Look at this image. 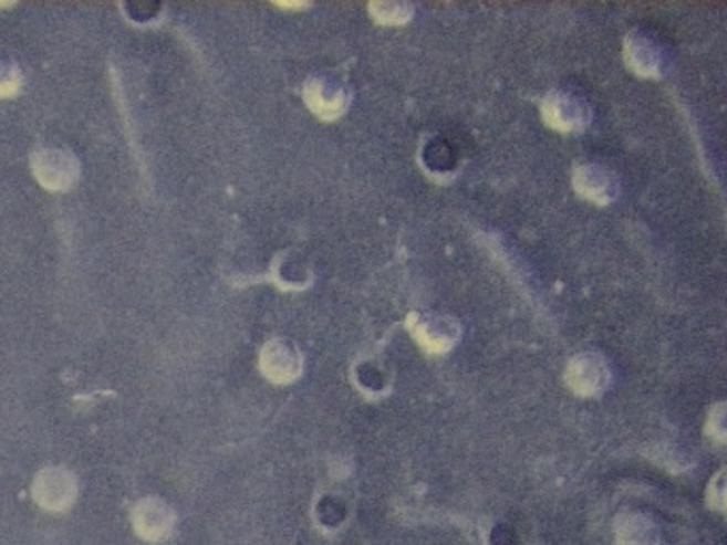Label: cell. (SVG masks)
<instances>
[{
	"label": "cell",
	"mask_w": 727,
	"mask_h": 545,
	"mask_svg": "<svg viewBox=\"0 0 727 545\" xmlns=\"http://www.w3.org/2000/svg\"><path fill=\"white\" fill-rule=\"evenodd\" d=\"M724 402H719L717 407L710 409V416H708V437L717 441V446H724L726 441V411H724Z\"/></svg>",
	"instance_id": "cell-17"
},
{
	"label": "cell",
	"mask_w": 727,
	"mask_h": 545,
	"mask_svg": "<svg viewBox=\"0 0 727 545\" xmlns=\"http://www.w3.org/2000/svg\"><path fill=\"white\" fill-rule=\"evenodd\" d=\"M303 101L312 114L331 122L349 112L352 90L346 80L335 73H316L303 86Z\"/></svg>",
	"instance_id": "cell-2"
},
{
	"label": "cell",
	"mask_w": 727,
	"mask_h": 545,
	"mask_svg": "<svg viewBox=\"0 0 727 545\" xmlns=\"http://www.w3.org/2000/svg\"><path fill=\"white\" fill-rule=\"evenodd\" d=\"M370 13L374 15V20L380 24H406L414 15V4L409 2H395V0H386V2H370Z\"/></svg>",
	"instance_id": "cell-15"
},
{
	"label": "cell",
	"mask_w": 727,
	"mask_h": 545,
	"mask_svg": "<svg viewBox=\"0 0 727 545\" xmlns=\"http://www.w3.org/2000/svg\"><path fill=\"white\" fill-rule=\"evenodd\" d=\"M32 494L39 507L52 514H62L77 499V480L64 467H48L37 473Z\"/></svg>",
	"instance_id": "cell-6"
},
{
	"label": "cell",
	"mask_w": 727,
	"mask_h": 545,
	"mask_svg": "<svg viewBox=\"0 0 727 545\" xmlns=\"http://www.w3.org/2000/svg\"><path fill=\"white\" fill-rule=\"evenodd\" d=\"M540 109H542V117H544L547 126H551L559 133H581L593 119V112H591L589 103L582 98L579 92L568 90V87L551 90L542 98Z\"/></svg>",
	"instance_id": "cell-3"
},
{
	"label": "cell",
	"mask_w": 727,
	"mask_h": 545,
	"mask_svg": "<svg viewBox=\"0 0 727 545\" xmlns=\"http://www.w3.org/2000/svg\"><path fill=\"white\" fill-rule=\"evenodd\" d=\"M133 526L135 533L149 544L165 542L174 533L175 512L163 499L147 496L133 510Z\"/></svg>",
	"instance_id": "cell-10"
},
{
	"label": "cell",
	"mask_w": 727,
	"mask_h": 545,
	"mask_svg": "<svg viewBox=\"0 0 727 545\" xmlns=\"http://www.w3.org/2000/svg\"><path fill=\"white\" fill-rule=\"evenodd\" d=\"M724 471H719L715 475V480L708 486V505H713L717 512L726 510V480H724Z\"/></svg>",
	"instance_id": "cell-18"
},
{
	"label": "cell",
	"mask_w": 727,
	"mask_h": 545,
	"mask_svg": "<svg viewBox=\"0 0 727 545\" xmlns=\"http://www.w3.org/2000/svg\"><path fill=\"white\" fill-rule=\"evenodd\" d=\"M407 331L429 354H446L461 342L464 328L457 317L437 312H414L407 316Z\"/></svg>",
	"instance_id": "cell-1"
},
{
	"label": "cell",
	"mask_w": 727,
	"mask_h": 545,
	"mask_svg": "<svg viewBox=\"0 0 727 545\" xmlns=\"http://www.w3.org/2000/svg\"><path fill=\"white\" fill-rule=\"evenodd\" d=\"M32 171L43 188L64 192L75 186L80 177V163L66 149L41 147L32 154Z\"/></svg>",
	"instance_id": "cell-5"
},
{
	"label": "cell",
	"mask_w": 727,
	"mask_h": 545,
	"mask_svg": "<svg viewBox=\"0 0 727 545\" xmlns=\"http://www.w3.org/2000/svg\"><path fill=\"white\" fill-rule=\"evenodd\" d=\"M273 280L284 290H305L314 282V269L301 252H282L273 262Z\"/></svg>",
	"instance_id": "cell-11"
},
{
	"label": "cell",
	"mask_w": 727,
	"mask_h": 545,
	"mask_svg": "<svg viewBox=\"0 0 727 545\" xmlns=\"http://www.w3.org/2000/svg\"><path fill=\"white\" fill-rule=\"evenodd\" d=\"M352 381L363 395L370 397H380L386 395L393 381V371L391 367L380 360L378 356H365L354 363L352 367Z\"/></svg>",
	"instance_id": "cell-12"
},
{
	"label": "cell",
	"mask_w": 727,
	"mask_h": 545,
	"mask_svg": "<svg viewBox=\"0 0 727 545\" xmlns=\"http://www.w3.org/2000/svg\"><path fill=\"white\" fill-rule=\"evenodd\" d=\"M259 367L269 381L291 384L303 374V356L291 339L278 337L262 345Z\"/></svg>",
	"instance_id": "cell-7"
},
{
	"label": "cell",
	"mask_w": 727,
	"mask_h": 545,
	"mask_svg": "<svg viewBox=\"0 0 727 545\" xmlns=\"http://www.w3.org/2000/svg\"><path fill=\"white\" fill-rule=\"evenodd\" d=\"M614 535L619 545H660V528L655 520L641 512L616 517Z\"/></svg>",
	"instance_id": "cell-13"
},
{
	"label": "cell",
	"mask_w": 727,
	"mask_h": 545,
	"mask_svg": "<svg viewBox=\"0 0 727 545\" xmlns=\"http://www.w3.org/2000/svg\"><path fill=\"white\" fill-rule=\"evenodd\" d=\"M22 87V75L15 66L0 62V98H11Z\"/></svg>",
	"instance_id": "cell-16"
},
{
	"label": "cell",
	"mask_w": 727,
	"mask_h": 545,
	"mask_svg": "<svg viewBox=\"0 0 727 545\" xmlns=\"http://www.w3.org/2000/svg\"><path fill=\"white\" fill-rule=\"evenodd\" d=\"M625 64L641 77H660L666 69V54L657 39L644 30H632L623 43Z\"/></svg>",
	"instance_id": "cell-8"
},
{
	"label": "cell",
	"mask_w": 727,
	"mask_h": 545,
	"mask_svg": "<svg viewBox=\"0 0 727 545\" xmlns=\"http://www.w3.org/2000/svg\"><path fill=\"white\" fill-rule=\"evenodd\" d=\"M609 360L600 352H581L565 367V384L579 397H600L611 386Z\"/></svg>",
	"instance_id": "cell-4"
},
{
	"label": "cell",
	"mask_w": 727,
	"mask_h": 545,
	"mask_svg": "<svg viewBox=\"0 0 727 545\" xmlns=\"http://www.w3.org/2000/svg\"><path fill=\"white\" fill-rule=\"evenodd\" d=\"M572 184L574 190L581 195L582 199L595 202V205H611L621 190L619 177L612 169L600 165V163H582L574 172H572Z\"/></svg>",
	"instance_id": "cell-9"
},
{
	"label": "cell",
	"mask_w": 727,
	"mask_h": 545,
	"mask_svg": "<svg viewBox=\"0 0 727 545\" xmlns=\"http://www.w3.org/2000/svg\"><path fill=\"white\" fill-rule=\"evenodd\" d=\"M420 163L436 179H446L457 172V149L442 137H432L420 147Z\"/></svg>",
	"instance_id": "cell-14"
}]
</instances>
